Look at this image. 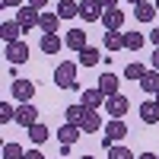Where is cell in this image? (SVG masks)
<instances>
[{
	"label": "cell",
	"instance_id": "6da1fadb",
	"mask_svg": "<svg viewBox=\"0 0 159 159\" xmlns=\"http://www.w3.org/2000/svg\"><path fill=\"white\" fill-rule=\"evenodd\" d=\"M127 137V124H124V118H111L108 124H105V134H102V147L105 150H111V147H118Z\"/></svg>",
	"mask_w": 159,
	"mask_h": 159
},
{
	"label": "cell",
	"instance_id": "7a4b0ae2",
	"mask_svg": "<svg viewBox=\"0 0 159 159\" xmlns=\"http://www.w3.org/2000/svg\"><path fill=\"white\" fill-rule=\"evenodd\" d=\"M54 83L61 89H76V64L73 61H64L54 67Z\"/></svg>",
	"mask_w": 159,
	"mask_h": 159
},
{
	"label": "cell",
	"instance_id": "3957f363",
	"mask_svg": "<svg viewBox=\"0 0 159 159\" xmlns=\"http://www.w3.org/2000/svg\"><path fill=\"white\" fill-rule=\"evenodd\" d=\"M38 19H42V13H38L35 7H29V3L16 10V22L22 25L25 32H35V29H38Z\"/></svg>",
	"mask_w": 159,
	"mask_h": 159
},
{
	"label": "cell",
	"instance_id": "277c9868",
	"mask_svg": "<svg viewBox=\"0 0 159 159\" xmlns=\"http://www.w3.org/2000/svg\"><path fill=\"white\" fill-rule=\"evenodd\" d=\"M3 57L13 64V67H19V64L29 61V45H25L22 38H19V42H10V45H7V51H3Z\"/></svg>",
	"mask_w": 159,
	"mask_h": 159
},
{
	"label": "cell",
	"instance_id": "5b68a950",
	"mask_svg": "<svg viewBox=\"0 0 159 159\" xmlns=\"http://www.w3.org/2000/svg\"><path fill=\"white\" fill-rule=\"evenodd\" d=\"M10 89H13V99H16L19 105L32 102V96H35V83H32V80H13Z\"/></svg>",
	"mask_w": 159,
	"mask_h": 159
},
{
	"label": "cell",
	"instance_id": "8992f818",
	"mask_svg": "<svg viewBox=\"0 0 159 159\" xmlns=\"http://www.w3.org/2000/svg\"><path fill=\"white\" fill-rule=\"evenodd\" d=\"M102 13H105V7L99 3V0H80V19H86V22H102Z\"/></svg>",
	"mask_w": 159,
	"mask_h": 159
},
{
	"label": "cell",
	"instance_id": "52a82bcc",
	"mask_svg": "<svg viewBox=\"0 0 159 159\" xmlns=\"http://www.w3.org/2000/svg\"><path fill=\"white\" fill-rule=\"evenodd\" d=\"M105 99H108V96H105V92L99 89V86H92V89H83V96H80V105H83V108H105Z\"/></svg>",
	"mask_w": 159,
	"mask_h": 159
},
{
	"label": "cell",
	"instance_id": "ba28073f",
	"mask_svg": "<svg viewBox=\"0 0 159 159\" xmlns=\"http://www.w3.org/2000/svg\"><path fill=\"white\" fill-rule=\"evenodd\" d=\"M127 108H130V102H127V96H121V92L105 99V111H108L111 118H124V115H127Z\"/></svg>",
	"mask_w": 159,
	"mask_h": 159
},
{
	"label": "cell",
	"instance_id": "9c48e42d",
	"mask_svg": "<svg viewBox=\"0 0 159 159\" xmlns=\"http://www.w3.org/2000/svg\"><path fill=\"white\" fill-rule=\"evenodd\" d=\"M102 25H105V32H121V25H124V10H121V7L105 10V13H102Z\"/></svg>",
	"mask_w": 159,
	"mask_h": 159
},
{
	"label": "cell",
	"instance_id": "30bf717a",
	"mask_svg": "<svg viewBox=\"0 0 159 159\" xmlns=\"http://www.w3.org/2000/svg\"><path fill=\"white\" fill-rule=\"evenodd\" d=\"M16 124H22L25 130H29L32 124H38V108H35L32 102H25V105H19V108H16Z\"/></svg>",
	"mask_w": 159,
	"mask_h": 159
},
{
	"label": "cell",
	"instance_id": "8fae6325",
	"mask_svg": "<svg viewBox=\"0 0 159 159\" xmlns=\"http://www.w3.org/2000/svg\"><path fill=\"white\" fill-rule=\"evenodd\" d=\"M64 45H67L70 51H76V54H80L83 48H89V38H86V32H83V29H70L67 35H64Z\"/></svg>",
	"mask_w": 159,
	"mask_h": 159
},
{
	"label": "cell",
	"instance_id": "7c38bea8",
	"mask_svg": "<svg viewBox=\"0 0 159 159\" xmlns=\"http://www.w3.org/2000/svg\"><path fill=\"white\" fill-rule=\"evenodd\" d=\"M140 121L143 124H159V102L156 99L140 102Z\"/></svg>",
	"mask_w": 159,
	"mask_h": 159
},
{
	"label": "cell",
	"instance_id": "4fadbf2b",
	"mask_svg": "<svg viewBox=\"0 0 159 159\" xmlns=\"http://www.w3.org/2000/svg\"><path fill=\"white\" fill-rule=\"evenodd\" d=\"M38 48H42V54H57V51L64 48V38H61L57 32H48V35H42Z\"/></svg>",
	"mask_w": 159,
	"mask_h": 159
},
{
	"label": "cell",
	"instance_id": "5bb4252c",
	"mask_svg": "<svg viewBox=\"0 0 159 159\" xmlns=\"http://www.w3.org/2000/svg\"><path fill=\"white\" fill-rule=\"evenodd\" d=\"M80 130H83V134H96V130H102V118H99L96 108H86L83 121H80Z\"/></svg>",
	"mask_w": 159,
	"mask_h": 159
},
{
	"label": "cell",
	"instance_id": "9a60e30c",
	"mask_svg": "<svg viewBox=\"0 0 159 159\" xmlns=\"http://www.w3.org/2000/svg\"><path fill=\"white\" fill-rule=\"evenodd\" d=\"M80 137H83L80 124H61V130H57V140H61V143H67V147H73Z\"/></svg>",
	"mask_w": 159,
	"mask_h": 159
},
{
	"label": "cell",
	"instance_id": "2e32d148",
	"mask_svg": "<svg viewBox=\"0 0 159 159\" xmlns=\"http://www.w3.org/2000/svg\"><path fill=\"white\" fill-rule=\"evenodd\" d=\"M22 32H25V29H22V25H19L16 19H13V22L7 19L3 25H0V38H3L7 45H10V42H19V35H22Z\"/></svg>",
	"mask_w": 159,
	"mask_h": 159
},
{
	"label": "cell",
	"instance_id": "e0dca14e",
	"mask_svg": "<svg viewBox=\"0 0 159 159\" xmlns=\"http://www.w3.org/2000/svg\"><path fill=\"white\" fill-rule=\"evenodd\" d=\"M99 89L105 92V96H118V73L105 70V73L99 76Z\"/></svg>",
	"mask_w": 159,
	"mask_h": 159
},
{
	"label": "cell",
	"instance_id": "ac0fdd59",
	"mask_svg": "<svg viewBox=\"0 0 159 159\" xmlns=\"http://www.w3.org/2000/svg\"><path fill=\"white\" fill-rule=\"evenodd\" d=\"M134 16H137V22H153L159 13H156V3H147V0H143V3H137L134 7Z\"/></svg>",
	"mask_w": 159,
	"mask_h": 159
},
{
	"label": "cell",
	"instance_id": "d6986e66",
	"mask_svg": "<svg viewBox=\"0 0 159 159\" xmlns=\"http://www.w3.org/2000/svg\"><path fill=\"white\" fill-rule=\"evenodd\" d=\"M38 29H42V35L57 32V29H61V16H57V13H42V19H38Z\"/></svg>",
	"mask_w": 159,
	"mask_h": 159
},
{
	"label": "cell",
	"instance_id": "ffe728a7",
	"mask_svg": "<svg viewBox=\"0 0 159 159\" xmlns=\"http://www.w3.org/2000/svg\"><path fill=\"white\" fill-rule=\"evenodd\" d=\"M147 73H150V70H147V67H143V64H140V61H130V64H127V67H124V76L130 80V83H140V80H143V76H147Z\"/></svg>",
	"mask_w": 159,
	"mask_h": 159
},
{
	"label": "cell",
	"instance_id": "44dd1931",
	"mask_svg": "<svg viewBox=\"0 0 159 159\" xmlns=\"http://www.w3.org/2000/svg\"><path fill=\"white\" fill-rule=\"evenodd\" d=\"M54 13L61 19H73V16H80V3H76V0H61Z\"/></svg>",
	"mask_w": 159,
	"mask_h": 159
},
{
	"label": "cell",
	"instance_id": "7402d4cb",
	"mask_svg": "<svg viewBox=\"0 0 159 159\" xmlns=\"http://www.w3.org/2000/svg\"><path fill=\"white\" fill-rule=\"evenodd\" d=\"M102 61V51L99 48H83V51H80V64H83V67H96V64Z\"/></svg>",
	"mask_w": 159,
	"mask_h": 159
},
{
	"label": "cell",
	"instance_id": "603a6c76",
	"mask_svg": "<svg viewBox=\"0 0 159 159\" xmlns=\"http://www.w3.org/2000/svg\"><path fill=\"white\" fill-rule=\"evenodd\" d=\"M48 137H51V130H48V127H45L42 121H38V124H32V127H29V140L35 143V147H42V143H45Z\"/></svg>",
	"mask_w": 159,
	"mask_h": 159
},
{
	"label": "cell",
	"instance_id": "cb8c5ba5",
	"mask_svg": "<svg viewBox=\"0 0 159 159\" xmlns=\"http://www.w3.org/2000/svg\"><path fill=\"white\" fill-rule=\"evenodd\" d=\"M140 89L150 92V96H156V92H159V70H150L147 76H143L140 80Z\"/></svg>",
	"mask_w": 159,
	"mask_h": 159
},
{
	"label": "cell",
	"instance_id": "d4e9b609",
	"mask_svg": "<svg viewBox=\"0 0 159 159\" xmlns=\"http://www.w3.org/2000/svg\"><path fill=\"white\" fill-rule=\"evenodd\" d=\"M143 45H147V38H143L140 32H124V48L127 51H140Z\"/></svg>",
	"mask_w": 159,
	"mask_h": 159
},
{
	"label": "cell",
	"instance_id": "484cf974",
	"mask_svg": "<svg viewBox=\"0 0 159 159\" xmlns=\"http://www.w3.org/2000/svg\"><path fill=\"white\" fill-rule=\"evenodd\" d=\"M105 48L108 51H121L124 48V32H105Z\"/></svg>",
	"mask_w": 159,
	"mask_h": 159
},
{
	"label": "cell",
	"instance_id": "4316f807",
	"mask_svg": "<svg viewBox=\"0 0 159 159\" xmlns=\"http://www.w3.org/2000/svg\"><path fill=\"white\" fill-rule=\"evenodd\" d=\"M83 115H86V108H83V105H67V111H64L67 124H80V121H83Z\"/></svg>",
	"mask_w": 159,
	"mask_h": 159
},
{
	"label": "cell",
	"instance_id": "83f0119b",
	"mask_svg": "<svg viewBox=\"0 0 159 159\" xmlns=\"http://www.w3.org/2000/svg\"><path fill=\"white\" fill-rule=\"evenodd\" d=\"M3 159H25V150L19 143H3Z\"/></svg>",
	"mask_w": 159,
	"mask_h": 159
},
{
	"label": "cell",
	"instance_id": "f1b7e54d",
	"mask_svg": "<svg viewBox=\"0 0 159 159\" xmlns=\"http://www.w3.org/2000/svg\"><path fill=\"white\" fill-rule=\"evenodd\" d=\"M10 121H16V108L10 102H0V124H10Z\"/></svg>",
	"mask_w": 159,
	"mask_h": 159
},
{
	"label": "cell",
	"instance_id": "f546056e",
	"mask_svg": "<svg viewBox=\"0 0 159 159\" xmlns=\"http://www.w3.org/2000/svg\"><path fill=\"white\" fill-rule=\"evenodd\" d=\"M108 159H137V156L130 153L127 147H121V143H118V147H111V150H108Z\"/></svg>",
	"mask_w": 159,
	"mask_h": 159
},
{
	"label": "cell",
	"instance_id": "4dcf8cb0",
	"mask_svg": "<svg viewBox=\"0 0 159 159\" xmlns=\"http://www.w3.org/2000/svg\"><path fill=\"white\" fill-rule=\"evenodd\" d=\"M0 7H3V10H13V7H25V0H0Z\"/></svg>",
	"mask_w": 159,
	"mask_h": 159
},
{
	"label": "cell",
	"instance_id": "1f68e13d",
	"mask_svg": "<svg viewBox=\"0 0 159 159\" xmlns=\"http://www.w3.org/2000/svg\"><path fill=\"white\" fill-rule=\"evenodd\" d=\"M29 7H35L38 13H45V7H48V0H29Z\"/></svg>",
	"mask_w": 159,
	"mask_h": 159
},
{
	"label": "cell",
	"instance_id": "d6a6232c",
	"mask_svg": "<svg viewBox=\"0 0 159 159\" xmlns=\"http://www.w3.org/2000/svg\"><path fill=\"white\" fill-rule=\"evenodd\" d=\"M25 159H45V156L38 153V150H25Z\"/></svg>",
	"mask_w": 159,
	"mask_h": 159
},
{
	"label": "cell",
	"instance_id": "836d02e7",
	"mask_svg": "<svg viewBox=\"0 0 159 159\" xmlns=\"http://www.w3.org/2000/svg\"><path fill=\"white\" fill-rule=\"evenodd\" d=\"M99 3H102L105 10H115V7H118V0H99Z\"/></svg>",
	"mask_w": 159,
	"mask_h": 159
},
{
	"label": "cell",
	"instance_id": "e575fe53",
	"mask_svg": "<svg viewBox=\"0 0 159 159\" xmlns=\"http://www.w3.org/2000/svg\"><path fill=\"white\" fill-rule=\"evenodd\" d=\"M150 42H153V45L159 48V29H153V32H150Z\"/></svg>",
	"mask_w": 159,
	"mask_h": 159
},
{
	"label": "cell",
	"instance_id": "d590c367",
	"mask_svg": "<svg viewBox=\"0 0 159 159\" xmlns=\"http://www.w3.org/2000/svg\"><path fill=\"white\" fill-rule=\"evenodd\" d=\"M153 70H159V48L153 51Z\"/></svg>",
	"mask_w": 159,
	"mask_h": 159
},
{
	"label": "cell",
	"instance_id": "8d00e7d4",
	"mask_svg": "<svg viewBox=\"0 0 159 159\" xmlns=\"http://www.w3.org/2000/svg\"><path fill=\"white\" fill-rule=\"evenodd\" d=\"M137 159H159V156H156V153H140Z\"/></svg>",
	"mask_w": 159,
	"mask_h": 159
},
{
	"label": "cell",
	"instance_id": "74e56055",
	"mask_svg": "<svg viewBox=\"0 0 159 159\" xmlns=\"http://www.w3.org/2000/svg\"><path fill=\"white\" fill-rule=\"evenodd\" d=\"M127 3H130V7H137V3H143V0H127Z\"/></svg>",
	"mask_w": 159,
	"mask_h": 159
},
{
	"label": "cell",
	"instance_id": "f35d334b",
	"mask_svg": "<svg viewBox=\"0 0 159 159\" xmlns=\"http://www.w3.org/2000/svg\"><path fill=\"white\" fill-rule=\"evenodd\" d=\"M83 159H96V156H83Z\"/></svg>",
	"mask_w": 159,
	"mask_h": 159
},
{
	"label": "cell",
	"instance_id": "ab89813d",
	"mask_svg": "<svg viewBox=\"0 0 159 159\" xmlns=\"http://www.w3.org/2000/svg\"><path fill=\"white\" fill-rule=\"evenodd\" d=\"M156 13H159V0H156Z\"/></svg>",
	"mask_w": 159,
	"mask_h": 159
},
{
	"label": "cell",
	"instance_id": "60d3db41",
	"mask_svg": "<svg viewBox=\"0 0 159 159\" xmlns=\"http://www.w3.org/2000/svg\"><path fill=\"white\" fill-rule=\"evenodd\" d=\"M156 102H159V92H156Z\"/></svg>",
	"mask_w": 159,
	"mask_h": 159
}]
</instances>
